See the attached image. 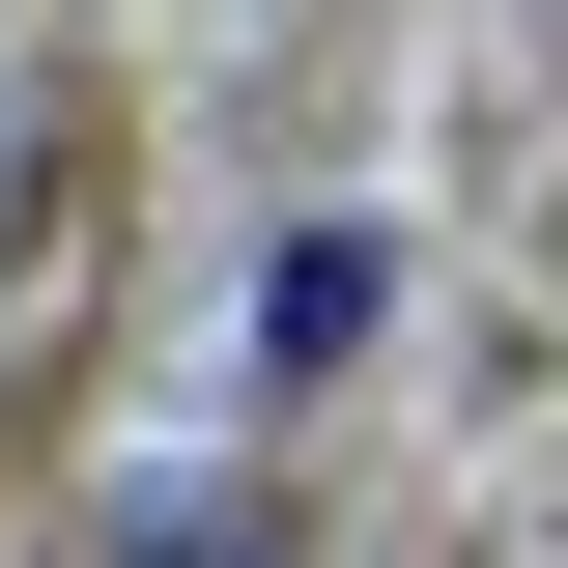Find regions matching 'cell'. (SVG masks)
<instances>
[{"mask_svg":"<svg viewBox=\"0 0 568 568\" xmlns=\"http://www.w3.org/2000/svg\"><path fill=\"white\" fill-rule=\"evenodd\" d=\"M369 342H398V227H369V200L256 227V398H342Z\"/></svg>","mask_w":568,"mask_h":568,"instance_id":"obj_1","label":"cell"},{"mask_svg":"<svg viewBox=\"0 0 568 568\" xmlns=\"http://www.w3.org/2000/svg\"><path fill=\"white\" fill-rule=\"evenodd\" d=\"M114 568H313L256 484H114Z\"/></svg>","mask_w":568,"mask_h":568,"instance_id":"obj_2","label":"cell"}]
</instances>
